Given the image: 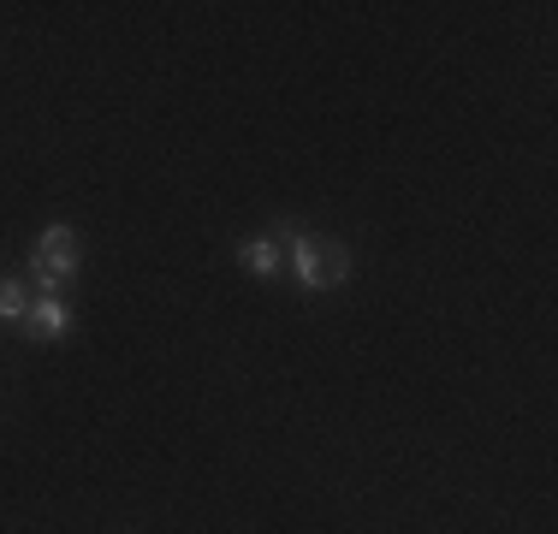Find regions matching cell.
<instances>
[{
	"instance_id": "6da1fadb",
	"label": "cell",
	"mask_w": 558,
	"mask_h": 534,
	"mask_svg": "<svg viewBox=\"0 0 558 534\" xmlns=\"http://www.w3.org/2000/svg\"><path fill=\"white\" fill-rule=\"evenodd\" d=\"M274 238L286 244V262H291V274H298L303 291H339L344 279H351V250H344L339 238H322L298 220H279Z\"/></svg>"
},
{
	"instance_id": "7a4b0ae2",
	"label": "cell",
	"mask_w": 558,
	"mask_h": 534,
	"mask_svg": "<svg viewBox=\"0 0 558 534\" xmlns=\"http://www.w3.org/2000/svg\"><path fill=\"white\" fill-rule=\"evenodd\" d=\"M77 267H84V238L72 226H43L31 244V291L36 298H65Z\"/></svg>"
},
{
	"instance_id": "3957f363",
	"label": "cell",
	"mask_w": 558,
	"mask_h": 534,
	"mask_svg": "<svg viewBox=\"0 0 558 534\" xmlns=\"http://www.w3.org/2000/svg\"><path fill=\"white\" fill-rule=\"evenodd\" d=\"M19 332H24V344H60L65 332H72V303L65 298H36L31 310H24Z\"/></svg>"
},
{
	"instance_id": "277c9868",
	"label": "cell",
	"mask_w": 558,
	"mask_h": 534,
	"mask_svg": "<svg viewBox=\"0 0 558 534\" xmlns=\"http://www.w3.org/2000/svg\"><path fill=\"white\" fill-rule=\"evenodd\" d=\"M238 262H244L256 279H279V274H286V244H279L274 232L244 238V244H238Z\"/></svg>"
},
{
	"instance_id": "5b68a950",
	"label": "cell",
	"mask_w": 558,
	"mask_h": 534,
	"mask_svg": "<svg viewBox=\"0 0 558 534\" xmlns=\"http://www.w3.org/2000/svg\"><path fill=\"white\" fill-rule=\"evenodd\" d=\"M36 303V291H31V279H19V274H0V320H24V310Z\"/></svg>"
}]
</instances>
